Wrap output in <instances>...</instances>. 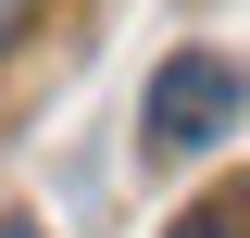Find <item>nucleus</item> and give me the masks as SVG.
Wrapping results in <instances>:
<instances>
[{
	"label": "nucleus",
	"instance_id": "1",
	"mask_svg": "<svg viewBox=\"0 0 250 238\" xmlns=\"http://www.w3.org/2000/svg\"><path fill=\"white\" fill-rule=\"evenodd\" d=\"M238 113H250V75H238L225 50H175V63L150 75V100H138L150 150H213V138H225Z\"/></svg>",
	"mask_w": 250,
	"mask_h": 238
},
{
	"label": "nucleus",
	"instance_id": "2",
	"mask_svg": "<svg viewBox=\"0 0 250 238\" xmlns=\"http://www.w3.org/2000/svg\"><path fill=\"white\" fill-rule=\"evenodd\" d=\"M163 238H250V213H238V201H213V213H175Z\"/></svg>",
	"mask_w": 250,
	"mask_h": 238
},
{
	"label": "nucleus",
	"instance_id": "3",
	"mask_svg": "<svg viewBox=\"0 0 250 238\" xmlns=\"http://www.w3.org/2000/svg\"><path fill=\"white\" fill-rule=\"evenodd\" d=\"M38 13H50V0H0V50H13V38H25Z\"/></svg>",
	"mask_w": 250,
	"mask_h": 238
},
{
	"label": "nucleus",
	"instance_id": "4",
	"mask_svg": "<svg viewBox=\"0 0 250 238\" xmlns=\"http://www.w3.org/2000/svg\"><path fill=\"white\" fill-rule=\"evenodd\" d=\"M0 238H38V226H25V213H0Z\"/></svg>",
	"mask_w": 250,
	"mask_h": 238
}]
</instances>
